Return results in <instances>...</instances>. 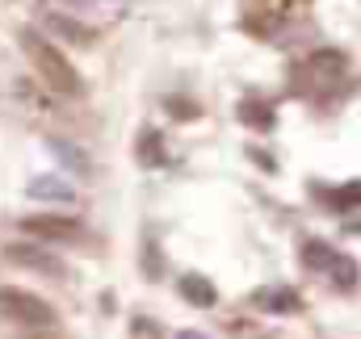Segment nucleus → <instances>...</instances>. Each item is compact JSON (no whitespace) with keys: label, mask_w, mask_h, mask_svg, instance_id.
<instances>
[{"label":"nucleus","mask_w":361,"mask_h":339,"mask_svg":"<svg viewBox=\"0 0 361 339\" xmlns=\"http://www.w3.org/2000/svg\"><path fill=\"white\" fill-rule=\"evenodd\" d=\"M21 46H25L30 63L38 68V76L55 88V92H63V96H76V92H80V76H76V68L59 55L55 42H47L38 30H21Z\"/></svg>","instance_id":"obj_1"},{"label":"nucleus","mask_w":361,"mask_h":339,"mask_svg":"<svg viewBox=\"0 0 361 339\" xmlns=\"http://www.w3.org/2000/svg\"><path fill=\"white\" fill-rule=\"evenodd\" d=\"M0 319H8V323H17V327H34V331L55 327L51 302L34 298V293H25V289H13V285L0 289Z\"/></svg>","instance_id":"obj_2"},{"label":"nucleus","mask_w":361,"mask_h":339,"mask_svg":"<svg viewBox=\"0 0 361 339\" xmlns=\"http://www.w3.org/2000/svg\"><path fill=\"white\" fill-rule=\"evenodd\" d=\"M4 260L17 264V268H30L38 276H55V281L68 276V264L51 252V248H42V243H8L4 248Z\"/></svg>","instance_id":"obj_3"},{"label":"nucleus","mask_w":361,"mask_h":339,"mask_svg":"<svg viewBox=\"0 0 361 339\" xmlns=\"http://www.w3.org/2000/svg\"><path fill=\"white\" fill-rule=\"evenodd\" d=\"M21 226H25L30 235H38L42 248H47V243H76V239H85V226H80L76 218H63V214H30Z\"/></svg>","instance_id":"obj_4"},{"label":"nucleus","mask_w":361,"mask_h":339,"mask_svg":"<svg viewBox=\"0 0 361 339\" xmlns=\"http://www.w3.org/2000/svg\"><path fill=\"white\" fill-rule=\"evenodd\" d=\"M42 25H47V34H55V38H63V42H72V46H92V42H97V30H92V25L68 17V13H55V8L42 13Z\"/></svg>","instance_id":"obj_5"},{"label":"nucleus","mask_w":361,"mask_h":339,"mask_svg":"<svg viewBox=\"0 0 361 339\" xmlns=\"http://www.w3.org/2000/svg\"><path fill=\"white\" fill-rule=\"evenodd\" d=\"M269 314H294L302 302H298V293L294 289H281V285H273V289H261V298H257Z\"/></svg>","instance_id":"obj_6"},{"label":"nucleus","mask_w":361,"mask_h":339,"mask_svg":"<svg viewBox=\"0 0 361 339\" xmlns=\"http://www.w3.org/2000/svg\"><path fill=\"white\" fill-rule=\"evenodd\" d=\"M30 197L34 201H72L76 193H72V184H55V176H38V180H30Z\"/></svg>","instance_id":"obj_7"},{"label":"nucleus","mask_w":361,"mask_h":339,"mask_svg":"<svg viewBox=\"0 0 361 339\" xmlns=\"http://www.w3.org/2000/svg\"><path fill=\"white\" fill-rule=\"evenodd\" d=\"M180 298L185 302H193V306H214V285L206 281V276H180Z\"/></svg>","instance_id":"obj_8"},{"label":"nucleus","mask_w":361,"mask_h":339,"mask_svg":"<svg viewBox=\"0 0 361 339\" xmlns=\"http://www.w3.org/2000/svg\"><path fill=\"white\" fill-rule=\"evenodd\" d=\"M51 151L68 164L72 172H89V160H85V151H76L72 143H63V139H51Z\"/></svg>","instance_id":"obj_9"},{"label":"nucleus","mask_w":361,"mask_h":339,"mask_svg":"<svg viewBox=\"0 0 361 339\" xmlns=\"http://www.w3.org/2000/svg\"><path fill=\"white\" fill-rule=\"evenodd\" d=\"M332 276H336V285H353V276H357V260H349V255H332Z\"/></svg>","instance_id":"obj_10"},{"label":"nucleus","mask_w":361,"mask_h":339,"mask_svg":"<svg viewBox=\"0 0 361 339\" xmlns=\"http://www.w3.org/2000/svg\"><path fill=\"white\" fill-rule=\"evenodd\" d=\"M240 117H244V122H252L257 130H273V117H269V109H265V105H257V101H252V105L244 101V109H240Z\"/></svg>","instance_id":"obj_11"},{"label":"nucleus","mask_w":361,"mask_h":339,"mask_svg":"<svg viewBox=\"0 0 361 339\" xmlns=\"http://www.w3.org/2000/svg\"><path fill=\"white\" fill-rule=\"evenodd\" d=\"M302 260H307L311 268H328V264H332V252H328V243L311 239V243H307V252H302Z\"/></svg>","instance_id":"obj_12"},{"label":"nucleus","mask_w":361,"mask_h":339,"mask_svg":"<svg viewBox=\"0 0 361 339\" xmlns=\"http://www.w3.org/2000/svg\"><path fill=\"white\" fill-rule=\"evenodd\" d=\"M139 160H143V164H160V134H156V130L143 134V151H139Z\"/></svg>","instance_id":"obj_13"},{"label":"nucleus","mask_w":361,"mask_h":339,"mask_svg":"<svg viewBox=\"0 0 361 339\" xmlns=\"http://www.w3.org/2000/svg\"><path fill=\"white\" fill-rule=\"evenodd\" d=\"M311 63H315V68H332V72H345V55H341V51H319Z\"/></svg>","instance_id":"obj_14"},{"label":"nucleus","mask_w":361,"mask_h":339,"mask_svg":"<svg viewBox=\"0 0 361 339\" xmlns=\"http://www.w3.org/2000/svg\"><path fill=\"white\" fill-rule=\"evenodd\" d=\"M345 197H349V201H361V184H349V188H345Z\"/></svg>","instance_id":"obj_15"},{"label":"nucleus","mask_w":361,"mask_h":339,"mask_svg":"<svg viewBox=\"0 0 361 339\" xmlns=\"http://www.w3.org/2000/svg\"><path fill=\"white\" fill-rule=\"evenodd\" d=\"M177 339H206V335H202V331H180Z\"/></svg>","instance_id":"obj_16"}]
</instances>
